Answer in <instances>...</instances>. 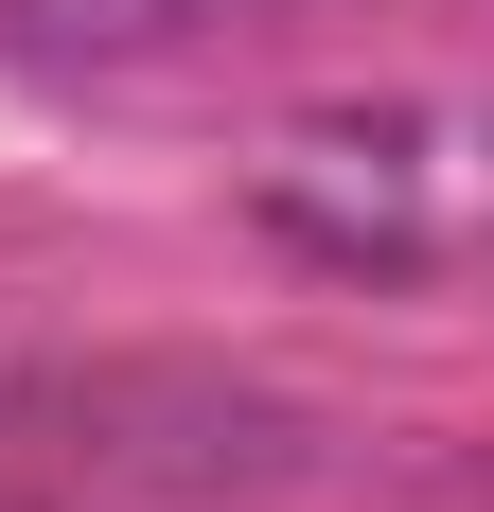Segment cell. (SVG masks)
<instances>
[{"instance_id":"1","label":"cell","mask_w":494,"mask_h":512,"mask_svg":"<svg viewBox=\"0 0 494 512\" xmlns=\"http://www.w3.org/2000/svg\"><path fill=\"white\" fill-rule=\"evenodd\" d=\"M53 424H89V460L177 477V495H318V477H353V424L336 407L247 389V371H177V354L53 371Z\"/></svg>"},{"instance_id":"2","label":"cell","mask_w":494,"mask_h":512,"mask_svg":"<svg viewBox=\"0 0 494 512\" xmlns=\"http://www.w3.org/2000/svg\"><path fill=\"white\" fill-rule=\"evenodd\" d=\"M0 18H18L36 53H142V36H177L195 0H0Z\"/></svg>"},{"instance_id":"3","label":"cell","mask_w":494,"mask_h":512,"mask_svg":"<svg viewBox=\"0 0 494 512\" xmlns=\"http://www.w3.org/2000/svg\"><path fill=\"white\" fill-rule=\"evenodd\" d=\"M0 512H36V495H0Z\"/></svg>"}]
</instances>
